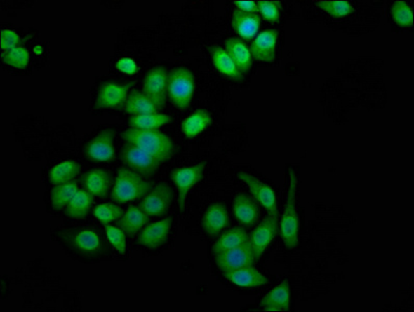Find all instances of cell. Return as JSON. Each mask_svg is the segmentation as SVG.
Returning a JSON list of instances; mask_svg holds the SVG:
<instances>
[{"mask_svg": "<svg viewBox=\"0 0 414 312\" xmlns=\"http://www.w3.org/2000/svg\"><path fill=\"white\" fill-rule=\"evenodd\" d=\"M122 137L126 143L147 152L161 163L168 161L173 154L172 140L157 130L129 128L122 133Z\"/></svg>", "mask_w": 414, "mask_h": 312, "instance_id": "obj_1", "label": "cell"}, {"mask_svg": "<svg viewBox=\"0 0 414 312\" xmlns=\"http://www.w3.org/2000/svg\"><path fill=\"white\" fill-rule=\"evenodd\" d=\"M286 206L280 222L279 230L284 245L288 250L296 248L299 236V218L297 212V194L299 179L294 169H288Z\"/></svg>", "mask_w": 414, "mask_h": 312, "instance_id": "obj_2", "label": "cell"}, {"mask_svg": "<svg viewBox=\"0 0 414 312\" xmlns=\"http://www.w3.org/2000/svg\"><path fill=\"white\" fill-rule=\"evenodd\" d=\"M150 187L140 174L127 168H121L112 196L118 203H126L145 196Z\"/></svg>", "mask_w": 414, "mask_h": 312, "instance_id": "obj_3", "label": "cell"}, {"mask_svg": "<svg viewBox=\"0 0 414 312\" xmlns=\"http://www.w3.org/2000/svg\"><path fill=\"white\" fill-rule=\"evenodd\" d=\"M195 79L193 73L185 68H176L168 79V92L172 103L179 109H187L192 102Z\"/></svg>", "mask_w": 414, "mask_h": 312, "instance_id": "obj_4", "label": "cell"}, {"mask_svg": "<svg viewBox=\"0 0 414 312\" xmlns=\"http://www.w3.org/2000/svg\"><path fill=\"white\" fill-rule=\"evenodd\" d=\"M215 260L222 272L252 266L256 262L250 240L236 248L217 254Z\"/></svg>", "mask_w": 414, "mask_h": 312, "instance_id": "obj_5", "label": "cell"}, {"mask_svg": "<svg viewBox=\"0 0 414 312\" xmlns=\"http://www.w3.org/2000/svg\"><path fill=\"white\" fill-rule=\"evenodd\" d=\"M237 176H239L241 182H245L249 186L254 198L266 208L267 212H269V216L279 219L277 198H276V194L273 189L252 176L251 174L246 173V172H241V173L237 174Z\"/></svg>", "mask_w": 414, "mask_h": 312, "instance_id": "obj_6", "label": "cell"}, {"mask_svg": "<svg viewBox=\"0 0 414 312\" xmlns=\"http://www.w3.org/2000/svg\"><path fill=\"white\" fill-rule=\"evenodd\" d=\"M167 70L163 67L151 69L144 81V93L154 103L157 109H163L166 103V93L168 91Z\"/></svg>", "mask_w": 414, "mask_h": 312, "instance_id": "obj_7", "label": "cell"}, {"mask_svg": "<svg viewBox=\"0 0 414 312\" xmlns=\"http://www.w3.org/2000/svg\"><path fill=\"white\" fill-rule=\"evenodd\" d=\"M172 193L171 187L166 184H159L154 189L148 191L141 203V208L151 217H161L165 215L171 205Z\"/></svg>", "mask_w": 414, "mask_h": 312, "instance_id": "obj_8", "label": "cell"}, {"mask_svg": "<svg viewBox=\"0 0 414 312\" xmlns=\"http://www.w3.org/2000/svg\"><path fill=\"white\" fill-rule=\"evenodd\" d=\"M203 173V165L183 168V169H178L172 172V180H173L176 189H178V205L180 212L185 210V200H187L189 189L202 179Z\"/></svg>", "mask_w": 414, "mask_h": 312, "instance_id": "obj_9", "label": "cell"}, {"mask_svg": "<svg viewBox=\"0 0 414 312\" xmlns=\"http://www.w3.org/2000/svg\"><path fill=\"white\" fill-rule=\"evenodd\" d=\"M121 159L129 167L147 176L154 173L161 165V163L147 152L128 143L125 144L122 148Z\"/></svg>", "mask_w": 414, "mask_h": 312, "instance_id": "obj_10", "label": "cell"}, {"mask_svg": "<svg viewBox=\"0 0 414 312\" xmlns=\"http://www.w3.org/2000/svg\"><path fill=\"white\" fill-rule=\"evenodd\" d=\"M278 229H279V219L269 216L254 230L250 238V244L253 250L255 260L260 259V256L264 254L265 250L275 238Z\"/></svg>", "mask_w": 414, "mask_h": 312, "instance_id": "obj_11", "label": "cell"}, {"mask_svg": "<svg viewBox=\"0 0 414 312\" xmlns=\"http://www.w3.org/2000/svg\"><path fill=\"white\" fill-rule=\"evenodd\" d=\"M115 133L112 129H103L86 148V154L91 159L99 161H111L115 156L114 149Z\"/></svg>", "mask_w": 414, "mask_h": 312, "instance_id": "obj_12", "label": "cell"}, {"mask_svg": "<svg viewBox=\"0 0 414 312\" xmlns=\"http://www.w3.org/2000/svg\"><path fill=\"white\" fill-rule=\"evenodd\" d=\"M131 85H120L116 83H107L100 88L97 95L95 107L96 109H116L124 104Z\"/></svg>", "mask_w": 414, "mask_h": 312, "instance_id": "obj_13", "label": "cell"}, {"mask_svg": "<svg viewBox=\"0 0 414 312\" xmlns=\"http://www.w3.org/2000/svg\"><path fill=\"white\" fill-rule=\"evenodd\" d=\"M171 225L172 218L170 217L150 224L145 229L142 230L139 238H138V243L142 246L147 247V248H159L167 240Z\"/></svg>", "mask_w": 414, "mask_h": 312, "instance_id": "obj_14", "label": "cell"}, {"mask_svg": "<svg viewBox=\"0 0 414 312\" xmlns=\"http://www.w3.org/2000/svg\"><path fill=\"white\" fill-rule=\"evenodd\" d=\"M278 32L276 29H267L258 34L251 44L252 57L260 62H273L275 59Z\"/></svg>", "mask_w": 414, "mask_h": 312, "instance_id": "obj_15", "label": "cell"}, {"mask_svg": "<svg viewBox=\"0 0 414 312\" xmlns=\"http://www.w3.org/2000/svg\"><path fill=\"white\" fill-rule=\"evenodd\" d=\"M224 277L232 283L243 287H258L269 283V279L252 266L223 272Z\"/></svg>", "mask_w": 414, "mask_h": 312, "instance_id": "obj_16", "label": "cell"}, {"mask_svg": "<svg viewBox=\"0 0 414 312\" xmlns=\"http://www.w3.org/2000/svg\"><path fill=\"white\" fill-rule=\"evenodd\" d=\"M262 308L266 311H291L290 282L284 280L262 298Z\"/></svg>", "mask_w": 414, "mask_h": 312, "instance_id": "obj_17", "label": "cell"}, {"mask_svg": "<svg viewBox=\"0 0 414 312\" xmlns=\"http://www.w3.org/2000/svg\"><path fill=\"white\" fill-rule=\"evenodd\" d=\"M228 221L229 217L226 206L223 203H215L209 206L206 210L202 225L204 231L213 236L219 234L228 225Z\"/></svg>", "mask_w": 414, "mask_h": 312, "instance_id": "obj_18", "label": "cell"}, {"mask_svg": "<svg viewBox=\"0 0 414 312\" xmlns=\"http://www.w3.org/2000/svg\"><path fill=\"white\" fill-rule=\"evenodd\" d=\"M234 212L237 219L246 226H253L260 217L258 204L247 195H237L234 198Z\"/></svg>", "mask_w": 414, "mask_h": 312, "instance_id": "obj_19", "label": "cell"}, {"mask_svg": "<svg viewBox=\"0 0 414 312\" xmlns=\"http://www.w3.org/2000/svg\"><path fill=\"white\" fill-rule=\"evenodd\" d=\"M232 22L237 34L245 39L253 38L260 27V18L258 15L249 14L237 8L234 11Z\"/></svg>", "mask_w": 414, "mask_h": 312, "instance_id": "obj_20", "label": "cell"}, {"mask_svg": "<svg viewBox=\"0 0 414 312\" xmlns=\"http://www.w3.org/2000/svg\"><path fill=\"white\" fill-rule=\"evenodd\" d=\"M148 219V215L141 208L131 206L119 219V227L127 236H133L147 224Z\"/></svg>", "mask_w": 414, "mask_h": 312, "instance_id": "obj_21", "label": "cell"}, {"mask_svg": "<svg viewBox=\"0 0 414 312\" xmlns=\"http://www.w3.org/2000/svg\"><path fill=\"white\" fill-rule=\"evenodd\" d=\"M226 51L236 62L237 68L241 73H247L251 69V51L243 41L236 38L228 39L226 41Z\"/></svg>", "mask_w": 414, "mask_h": 312, "instance_id": "obj_22", "label": "cell"}, {"mask_svg": "<svg viewBox=\"0 0 414 312\" xmlns=\"http://www.w3.org/2000/svg\"><path fill=\"white\" fill-rule=\"evenodd\" d=\"M211 57L215 68L226 76L234 79L237 83L243 81V73L237 68L236 62L228 55L227 51L220 47L211 48Z\"/></svg>", "mask_w": 414, "mask_h": 312, "instance_id": "obj_23", "label": "cell"}, {"mask_svg": "<svg viewBox=\"0 0 414 312\" xmlns=\"http://www.w3.org/2000/svg\"><path fill=\"white\" fill-rule=\"evenodd\" d=\"M112 176L109 172L103 170L94 169L88 172L84 178L86 189L93 196L103 197L107 195L111 186Z\"/></svg>", "mask_w": 414, "mask_h": 312, "instance_id": "obj_24", "label": "cell"}, {"mask_svg": "<svg viewBox=\"0 0 414 312\" xmlns=\"http://www.w3.org/2000/svg\"><path fill=\"white\" fill-rule=\"evenodd\" d=\"M73 247L83 254H96L102 249V243L98 234L91 229H83L73 236Z\"/></svg>", "mask_w": 414, "mask_h": 312, "instance_id": "obj_25", "label": "cell"}, {"mask_svg": "<svg viewBox=\"0 0 414 312\" xmlns=\"http://www.w3.org/2000/svg\"><path fill=\"white\" fill-rule=\"evenodd\" d=\"M250 238L245 229L241 227L232 228L229 231L224 233L213 245V250L215 255L241 246L249 242Z\"/></svg>", "mask_w": 414, "mask_h": 312, "instance_id": "obj_26", "label": "cell"}, {"mask_svg": "<svg viewBox=\"0 0 414 312\" xmlns=\"http://www.w3.org/2000/svg\"><path fill=\"white\" fill-rule=\"evenodd\" d=\"M94 202L92 194L88 191H79L75 194L68 205L66 206V215L69 218L83 219L87 216L91 206Z\"/></svg>", "mask_w": 414, "mask_h": 312, "instance_id": "obj_27", "label": "cell"}, {"mask_svg": "<svg viewBox=\"0 0 414 312\" xmlns=\"http://www.w3.org/2000/svg\"><path fill=\"white\" fill-rule=\"evenodd\" d=\"M125 111L135 116L146 115V114L157 113V107L145 94L133 91L127 97Z\"/></svg>", "mask_w": 414, "mask_h": 312, "instance_id": "obj_28", "label": "cell"}, {"mask_svg": "<svg viewBox=\"0 0 414 312\" xmlns=\"http://www.w3.org/2000/svg\"><path fill=\"white\" fill-rule=\"evenodd\" d=\"M81 171L79 163L73 161H62L53 167L49 172V180L55 186L68 184L74 179L75 176Z\"/></svg>", "mask_w": 414, "mask_h": 312, "instance_id": "obj_29", "label": "cell"}, {"mask_svg": "<svg viewBox=\"0 0 414 312\" xmlns=\"http://www.w3.org/2000/svg\"><path fill=\"white\" fill-rule=\"evenodd\" d=\"M211 115L203 109L195 111L193 115L185 120L181 124V129L187 137H195L203 133L211 124Z\"/></svg>", "mask_w": 414, "mask_h": 312, "instance_id": "obj_30", "label": "cell"}, {"mask_svg": "<svg viewBox=\"0 0 414 312\" xmlns=\"http://www.w3.org/2000/svg\"><path fill=\"white\" fill-rule=\"evenodd\" d=\"M171 118L163 114H146V115L133 116L129 119L131 128L142 130H156L159 127L169 123Z\"/></svg>", "mask_w": 414, "mask_h": 312, "instance_id": "obj_31", "label": "cell"}, {"mask_svg": "<svg viewBox=\"0 0 414 312\" xmlns=\"http://www.w3.org/2000/svg\"><path fill=\"white\" fill-rule=\"evenodd\" d=\"M79 186L76 182H71L68 184L55 186L51 191V204L55 210H60L68 205L69 202L74 197L75 194L79 191Z\"/></svg>", "mask_w": 414, "mask_h": 312, "instance_id": "obj_32", "label": "cell"}, {"mask_svg": "<svg viewBox=\"0 0 414 312\" xmlns=\"http://www.w3.org/2000/svg\"><path fill=\"white\" fill-rule=\"evenodd\" d=\"M316 4L321 10L335 18H345L353 12V6H351L350 2L344 1V0L340 1L323 0V1H316Z\"/></svg>", "mask_w": 414, "mask_h": 312, "instance_id": "obj_33", "label": "cell"}, {"mask_svg": "<svg viewBox=\"0 0 414 312\" xmlns=\"http://www.w3.org/2000/svg\"><path fill=\"white\" fill-rule=\"evenodd\" d=\"M2 60L10 66L23 69L29 64V53L27 49L16 46L10 49V50L2 51Z\"/></svg>", "mask_w": 414, "mask_h": 312, "instance_id": "obj_34", "label": "cell"}, {"mask_svg": "<svg viewBox=\"0 0 414 312\" xmlns=\"http://www.w3.org/2000/svg\"><path fill=\"white\" fill-rule=\"evenodd\" d=\"M93 214L96 217L99 221L102 222L103 224L109 223V222L115 221L122 217L124 214L122 208H119L116 204L105 203L97 205L93 210Z\"/></svg>", "mask_w": 414, "mask_h": 312, "instance_id": "obj_35", "label": "cell"}, {"mask_svg": "<svg viewBox=\"0 0 414 312\" xmlns=\"http://www.w3.org/2000/svg\"><path fill=\"white\" fill-rule=\"evenodd\" d=\"M394 21L402 27H409L413 22V13L410 6L404 1H396L392 8Z\"/></svg>", "mask_w": 414, "mask_h": 312, "instance_id": "obj_36", "label": "cell"}, {"mask_svg": "<svg viewBox=\"0 0 414 312\" xmlns=\"http://www.w3.org/2000/svg\"><path fill=\"white\" fill-rule=\"evenodd\" d=\"M105 233L112 246L114 247L120 255H125L126 253V238H125V232L122 229L115 227V226L107 225L105 224Z\"/></svg>", "mask_w": 414, "mask_h": 312, "instance_id": "obj_37", "label": "cell"}, {"mask_svg": "<svg viewBox=\"0 0 414 312\" xmlns=\"http://www.w3.org/2000/svg\"><path fill=\"white\" fill-rule=\"evenodd\" d=\"M258 13L264 16L265 19L271 21V22H276L279 19V8L281 4L278 1H258Z\"/></svg>", "mask_w": 414, "mask_h": 312, "instance_id": "obj_38", "label": "cell"}, {"mask_svg": "<svg viewBox=\"0 0 414 312\" xmlns=\"http://www.w3.org/2000/svg\"><path fill=\"white\" fill-rule=\"evenodd\" d=\"M20 42V38L16 32L10 31V29H2L0 34V45H1L2 51L10 50L14 47L18 46Z\"/></svg>", "mask_w": 414, "mask_h": 312, "instance_id": "obj_39", "label": "cell"}, {"mask_svg": "<svg viewBox=\"0 0 414 312\" xmlns=\"http://www.w3.org/2000/svg\"><path fill=\"white\" fill-rule=\"evenodd\" d=\"M237 10L243 12L249 13V14H258V4L255 1H234Z\"/></svg>", "mask_w": 414, "mask_h": 312, "instance_id": "obj_40", "label": "cell"}, {"mask_svg": "<svg viewBox=\"0 0 414 312\" xmlns=\"http://www.w3.org/2000/svg\"><path fill=\"white\" fill-rule=\"evenodd\" d=\"M118 68L120 69L122 72L128 73V74H133V73L137 70V66H135V62L128 59L121 60V61L118 62Z\"/></svg>", "mask_w": 414, "mask_h": 312, "instance_id": "obj_41", "label": "cell"}]
</instances>
